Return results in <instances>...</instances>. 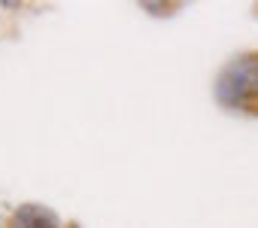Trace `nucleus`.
<instances>
[{
  "label": "nucleus",
  "instance_id": "nucleus-2",
  "mask_svg": "<svg viewBox=\"0 0 258 228\" xmlns=\"http://www.w3.org/2000/svg\"><path fill=\"white\" fill-rule=\"evenodd\" d=\"M7 228H64V222H61V216L52 207L28 201V204H19L10 213Z\"/></svg>",
  "mask_w": 258,
  "mask_h": 228
},
{
  "label": "nucleus",
  "instance_id": "nucleus-1",
  "mask_svg": "<svg viewBox=\"0 0 258 228\" xmlns=\"http://www.w3.org/2000/svg\"><path fill=\"white\" fill-rule=\"evenodd\" d=\"M213 103L231 116L258 119V49L231 55L216 70Z\"/></svg>",
  "mask_w": 258,
  "mask_h": 228
}]
</instances>
